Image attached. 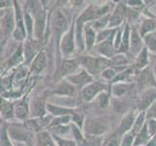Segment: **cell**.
Instances as JSON below:
<instances>
[{"label": "cell", "mask_w": 156, "mask_h": 146, "mask_svg": "<svg viewBox=\"0 0 156 146\" xmlns=\"http://www.w3.org/2000/svg\"><path fill=\"white\" fill-rule=\"evenodd\" d=\"M72 23L69 21L66 12L61 8H57L55 10H53V12L50 14L49 28L51 29V34L55 37L57 51H58V46L61 37L70 28Z\"/></svg>", "instance_id": "1"}, {"label": "cell", "mask_w": 156, "mask_h": 146, "mask_svg": "<svg viewBox=\"0 0 156 146\" xmlns=\"http://www.w3.org/2000/svg\"><path fill=\"white\" fill-rule=\"evenodd\" d=\"M8 133L14 142H21L26 144L33 143L36 136L26 127L24 123L18 121L8 124Z\"/></svg>", "instance_id": "2"}, {"label": "cell", "mask_w": 156, "mask_h": 146, "mask_svg": "<svg viewBox=\"0 0 156 146\" xmlns=\"http://www.w3.org/2000/svg\"><path fill=\"white\" fill-rule=\"evenodd\" d=\"M34 17L35 24H34V37L33 39L43 42L48 39L47 32L49 30V18L50 15L48 14V11L44 6L42 1V6L32 14Z\"/></svg>", "instance_id": "3"}, {"label": "cell", "mask_w": 156, "mask_h": 146, "mask_svg": "<svg viewBox=\"0 0 156 146\" xmlns=\"http://www.w3.org/2000/svg\"><path fill=\"white\" fill-rule=\"evenodd\" d=\"M75 21L76 19L73 20V23L70 28L63 34L58 46V52L63 58H73L77 51L76 45V37H75Z\"/></svg>", "instance_id": "4"}, {"label": "cell", "mask_w": 156, "mask_h": 146, "mask_svg": "<svg viewBox=\"0 0 156 146\" xmlns=\"http://www.w3.org/2000/svg\"><path fill=\"white\" fill-rule=\"evenodd\" d=\"M109 127L110 122L105 117H89L85 119L83 131L85 136L102 137Z\"/></svg>", "instance_id": "5"}, {"label": "cell", "mask_w": 156, "mask_h": 146, "mask_svg": "<svg viewBox=\"0 0 156 146\" xmlns=\"http://www.w3.org/2000/svg\"><path fill=\"white\" fill-rule=\"evenodd\" d=\"M0 26H1V45L5 44L10 37L13 36L16 28V19L14 6L12 8L1 10V19H0Z\"/></svg>", "instance_id": "6"}, {"label": "cell", "mask_w": 156, "mask_h": 146, "mask_svg": "<svg viewBox=\"0 0 156 146\" xmlns=\"http://www.w3.org/2000/svg\"><path fill=\"white\" fill-rule=\"evenodd\" d=\"M108 88V83L103 80H94L80 91V97L85 102H92L100 94L106 92Z\"/></svg>", "instance_id": "7"}, {"label": "cell", "mask_w": 156, "mask_h": 146, "mask_svg": "<svg viewBox=\"0 0 156 146\" xmlns=\"http://www.w3.org/2000/svg\"><path fill=\"white\" fill-rule=\"evenodd\" d=\"M80 68L82 67H80V64L78 61V58H63L57 66L56 74L59 75V80H61L78 72Z\"/></svg>", "instance_id": "8"}, {"label": "cell", "mask_w": 156, "mask_h": 146, "mask_svg": "<svg viewBox=\"0 0 156 146\" xmlns=\"http://www.w3.org/2000/svg\"><path fill=\"white\" fill-rule=\"evenodd\" d=\"M128 15V7L125 5L124 2H118L115 4V7L114 11L111 14L110 19V28H118L120 26L124 25L125 19L127 18Z\"/></svg>", "instance_id": "9"}, {"label": "cell", "mask_w": 156, "mask_h": 146, "mask_svg": "<svg viewBox=\"0 0 156 146\" xmlns=\"http://www.w3.org/2000/svg\"><path fill=\"white\" fill-rule=\"evenodd\" d=\"M66 79L80 91H82L84 87H87L88 84H90L95 80V78L92 75L88 73L83 68H80L78 72H76L73 75H70Z\"/></svg>", "instance_id": "10"}, {"label": "cell", "mask_w": 156, "mask_h": 146, "mask_svg": "<svg viewBox=\"0 0 156 146\" xmlns=\"http://www.w3.org/2000/svg\"><path fill=\"white\" fill-rule=\"evenodd\" d=\"M78 91L79 90L73 84L70 83L66 78H64L57 81L51 94L62 97H74L77 95Z\"/></svg>", "instance_id": "11"}, {"label": "cell", "mask_w": 156, "mask_h": 146, "mask_svg": "<svg viewBox=\"0 0 156 146\" xmlns=\"http://www.w3.org/2000/svg\"><path fill=\"white\" fill-rule=\"evenodd\" d=\"M40 41L35 39H27L23 43V53H24V64L25 66H30L31 62L38 54L43 50Z\"/></svg>", "instance_id": "12"}, {"label": "cell", "mask_w": 156, "mask_h": 146, "mask_svg": "<svg viewBox=\"0 0 156 146\" xmlns=\"http://www.w3.org/2000/svg\"><path fill=\"white\" fill-rule=\"evenodd\" d=\"M15 116L18 122L24 123L30 118V102L27 96H21L15 101Z\"/></svg>", "instance_id": "13"}, {"label": "cell", "mask_w": 156, "mask_h": 146, "mask_svg": "<svg viewBox=\"0 0 156 146\" xmlns=\"http://www.w3.org/2000/svg\"><path fill=\"white\" fill-rule=\"evenodd\" d=\"M137 114L138 113H136V111L131 110L123 115V117L121 118V120L119 122V125L115 129V133L118 136L122 137L123 136H125L126 133L132 131V128L134 126V123H135Z\"/></svg>", "instance_id": "14"}, {"label": "cell", "mask_w": 156, "mask_h": 146, "mask_svg": "<svg viewBox=\"0 0 156 146\" xmlns=\"http://www.w3.org/2000/svg\"><path fill=\"white\" fill-rule=\"evenodd\" d=\"M156 102V88H148L144 90L138 99V112L147 111L148 107Z\"/></svg>", "instance_id": "15"}, {"label": "cell", "mask_w": 156, "mask_h": 146, "mask_svg": "<svg viewBox=\"0 0 156 146\" xmlns=\"http://www.w3.org/2000/svg\"><path fill=\"white\" fill-rule=\"evenodd\" d=\"M24 53H23V43H20L15 49V51L12 53L6 61L5 63V71L11 70L14 67H20L21 63H24Z\"/></svg>", "instance_id": "16"}, {"label": "cell", "mask_w": 156, "mask_h": 146, "mask_svg": "<svg viewBox=\"0 0 156 146\" xmlns=\"http://www.w3.org/2000/svg\"><path fill=\"white\" fill-rule=\"evenodd\" d=\"M77 58L80 64V67L87 70L94 78L96 76H100V71L97 64V57L91 55H80Z\"/></svg>", "instance_id": "17"}, {"label": "cell", "mask_w": 156, "mask_h": 146, "mask_svg": "<svg viewBox=\"0 0 156 146\" xmlns=\"http://www.w3.org/2000/svg\"><path fill=\"white\" fill-rule=\"evenodd\" d=\"M144 48V43L143 37L140 35L138 28L132 26L131 37H130V49H129V56L135 58Z\"/></svg>", "instance_id": "18"}, {"label": "cell", "mask_w": 156, "mask_h": 146, "mask_svg": "<svg viewBox=\"0 0 156 146\" xmlns=\"http://www.w3.org/2000/svg\"><path fill=\"white\" fill-rule=\"evenodd\" d=\"M137 82L143 91L148 88H156V78L152 68H149L148 66L147 68L140 71L137 76Z\"/></svg>", "instance_id": "19"}, {"label": "cell", "mask_w": 156, "mask_h": 146, "mask_svg": "<svg viewBox=\"0 0 156 146\" xmlns=\"http://www.w3.org/2000/svg\"><path fill=\"white\" fill-rule=\"evenodd\" d=\"M47 111L48 114L52 117H62V116H74L78 110L75 107H69L64 105L55 104L52 102L48 101L47 103Z\"/></svg>", "instance_id": "20"}, {"label": "cell", "mask_w": 156, "mask_h": 146, "mask_svg": "<svg viewBox=\"0 0 156 146\" xmlns=\"http://www.w3.org/2000/svg\"><path fill=\"white\" fill-rule=\"evenodd\" d=\"M45 97L37 96L30 102V118H40L48 114Z\"/></svg>", "instance_id": "21"}, {"label": "cell", "mask_w": 156, "mask_h": 146, "mask_svg": "<svg viewBox=\"0 0 156 146\" xmlns=\"http://www.w3.org/2000/svg\"><path fill=\"white\" fill-rule=\"evenodd\" d=\"M48 67V57L45 50H42L35 57L33 62L30 64V73L34 75H39L44 72Z\"/></svg>", "instance_id": "22"}, {"label": "cell", "mask_w": 156, "mask_h": 146, "mask_svg": "<svg viewBox=\"0 0 156 146\" xmlns=\"http://www.w3.org/2000/svg\"><path fill=\"white\" fill-rule=\"evenodd\" d=\"M1 121L5 122H15L16 116H15V102L11 99H6L1 97Z\"/></svg>", "instance_id": "23"}, {"label": "cell", "mask_w": 156, "mask_h": 146, "mask_svg": "<svg viewBox=\"0 0 156 146\" xmlns=\"http://www.w3.org/2000/svg\"><path fill=\"white\" fill-rule=\"evenodd\" d=\"M114 39H110V40H107L104 42H101L98 43L96 45L95 49H96V52L99 56L101 57H104L107 58H112L114 56H115L117 54V51L115 47V43H114Z\"/></svg>", "instance_id": "24"}, {"label": "cell", "mask_w": 156, "mask_h": 146, "mask_svg": "<svg viewBox=\"0 0 156 146\" xmlns=\"http://www.w3.org/2000/svg\"><path fill=\"white\" fill-rule=\"evenodd\" d=\"M111 67L116 69L118 72H121L129 67H131L130 57L126 54L117 53L115 56L111 58Z\"/></svg>", "instance_id": "25"}, {"label": "cell", "mask_w": 156, "mask_h": 146, "mask_svg": "<svg viewBox=\"0 0 156 146\" xmlns=\"http://www.w3.org/2000/svg\"><path fill=\"white\" fill-rule=\"evenodd\" d=\"M84 24L82 20L76 18L75 21V37H76V45L77 51L83 53L85 51V44H84Z\"/></svg>", "instance_id": "26"}, {"label": "cell", "mask_w": 156, "mask_h": 146, "mask_svg": "<svg viewBox=\"0 0 156 146\" xmlns=\"http://www.w3.org/2000/svg\"><path fill=\"white\" fill-rule=\"evenodd\" d=\"M84 44L85 51H91L97 45V31H96L90 24L84 26Z\"/></svg>", "instance_id": "27"}, {"label": "cell", "mask_w": 156, "mask_h": 146, "mask_svg": "<svg viewBox=\"0 0 156 146\" xmlns=\"http://www.w3.org/2000/svg\"><path fill=\"white\" fill-rule=\"evenodd\" d=\"M131 87H132V83L119 82V83L112 84L110 86L111 89L110 94L114 99H121V97L125 96L129 93V91L131 90Z\"/></svg>", "instance_id": "28"}, {"label": "cell", "mask_w": 156, "mask_h": 146, "mask_svg": "<svg viewBox=\"0 0 156 146\" xmlns=\"http://www.w3.org/2000/svg\"><path fill=\"white\" fill-rule=\"evenodd\" d=\"M34 145L35 146H57L51 133L50 131H48V129L36 133Z\"/></svg>", "instance_id": "29"}, {"label": "cell", "mask_w": 156, "mask_h": 146, "mask_svg": "<svg viewBox=\"0 0 156 146\" xmlns=\"http://www.w3.org/2000/svg\"><path fill=\"white\" fill-rule=\"evenodd\" d=\"M138 30H139L140 35H141L143 38L148 33L156 31V18L146 17L143 20H141Z\"/></svg>", "instance_id": "30"}, {"label": "cell", "mask_w": 156, "mask_h": 146, "mask_svg": "<svg viewBox=\"0 0 156 146\" xmlns=\"http://www.w3.org/2000/svg\"><path fill=\"white\" fill-rule=\"evenodd\" d=\"M149 55H150V53L148 52L147 49L144 47L143 49V51L135 58L134 67H135L136 70H138V71H142V70L146 69L149 66V63H150Z\"/></svg>", "instance_id": "31"}, {"label": "cell", "mask_w": 156, "mask_h": 146, "mask_svg": "<svg viewBox=\"0 0 156 146\" xmlns=\"http://www.w3.org/2000/svg\"><path fill=\"white\" fill-rule=\"evenodd\" d=\"M131 29L130 24L126 23L123 26V34H122V41H121V47L118 53L126 54L129 56V49H130V37H131ZM130 57V56H129Z\"/></svg>", "instance_id": "32"}, {"label": "cell", "mask_w": 156, "mask_h": 146, "mask_svg": "<svg viewBox=\"0 0 156 146\" xmlns=\"http://www.w3.org/2000/svg\"><path fill=\"white\" fill-rule=\"evenodd\" d=\"M150 138H151V136H150V133L148 132L147 125L146 123V125H144L141 131L135 136L134 146H146L148 143Z\"/></svg>", "instance_id": "33"}, {"label": "cell", "mask_w": 156, "mask_h": 146, "mask_svg": "<svg viewBox=\"0 0 156 146\" xmlns=\"http://www.w3.org/2000/svg\"><path fill=\"white\" fill-rule=\"evenodd\" d=\"M8 122L1 121L0 129V146H16L15 142L11 139L8 133Z\"/></svg>", "instance_id": "34"}, {"label": "cell", "mask_w": 156, "mask_h": 146, "mask_svg": "<svg viewBox=\"0 0 156 146\" xmlns=\"http://www.w3.org/2000/svg\"><path fill=\"white\" fill-rule=\"evenodd\" d=\"M23 15H24V24L26 32H27V39H33L34 37V24L35 21L34 17L30 12L23 9Z\"/></svg>", "instance_id": "35"}, {"label": "cell", "mask_w": 156, "mask_h": 146, "mask_svg": "<svg viewBox=\"0 0 156 146\" xmlns=\"http://www.w3.org/2000/svg\"><path fill=\"white\" fill-rule=\"evenodd\" d=\"M143 40L144 43V47L147 49L148 52L156 56V31L148 33L144 37Z\"/></svg>", "instance_id": "36"}, {"label": "cell", "mask_w": 156, "mask_h": 146, "mask_svg": "<svg viewBox=\"0 0 156 146\" xmlns=\"http://www.w3.org/2000/svg\"><path fill=\"white\" fill-rule=\"evenodd\" d=\"M146 123H147L146 112H144V111H140V112H138L137 117H136V120H135V123H134V126L132 128L131 133H134L136 136V134L143 129V127L146 125Z\"/></svg>", "instance_id": "37"}, {"label": "cell", "mask_w": 156, "mask_h": 146, "mask_svg": "<svg viewBox=\"0 0 156 146\" xmlns=\"http://www.w3.org/2000/svg\"><path fill=\"white\" fill-rule=\"evenodd\" d=\"M110 95H111V94L108 91H106V92H104V93L100 94L93 101H95L96 106H97L98 108H100V109H107V108L110 106V103H111Z\"/></svg>", "instance_id": "38"}, {"label": "cell", "mask_w": 156, "mask_h": 146, "mask_svg": "<svg viewBox=\"0 0 156 146\" xmlns=\"http://www.w3.org/2000/svg\"><path fill=\"white\" fill-rule=\"evenodd\" d=\"M118 73H119V72H118L116 69L112 68V67H109V68H107L106 70H104V71L101 73L100 77H101L102 80L104 81V82L112 84V82H114V80L115 79V77L117 76Z\"/></svg>", "instance_id": "39"}, {"label": "cell", "mask_w": 156, "mask_h": 146, "mask_svg": "<svg viewBox=\"0 0 156 146\" xmlns=\"http://www.w3.org/2000/svg\"><path fill=\"white\" fill-rule=\"evenodd\" d=\"M121 138L122 137L118 136L115 131V132H112L108 137L104 138L102 146H120Z\"/></svg>", "instance_id": "40"}, {"label": "cell", "mask_w": 156, "mask_h": 146, "mask_svg": "<svg viewBox=\"0 0 156 146\" xmlns=\"http://www.w3.org/2000/svg\"><path fill=\"white\" fill-rule=\"evenodd\" d=\"M72 122H73V116L53 117V120L51 124L49 129L55 127H58V126H67V125H70ZM49 129H48V131H49Z\"/></svg>", "instance_id": "41"}, {"label": "cell", "mask_w": 156, "mask_h": 146, "mask_svg": "<svg viewBox=\"0 0 156 146\" xmlns=\"http://www.w3.org/2000/svg\"><path fill=\"white\" fill-rule=\"evenodd\" d=\"M51 134H52L53 138H55L57 146H78L77 142L75 141L74 139L56 136V134H53V133H51Z\"/></svg>", "instance_id": "42"}, {"label": "cell", "mask_w": 156, "mask_h": 146, "mask_svg": "<svg viewBox=\"0 0 156 146\" xmlns=\"http://www.w3.org/2000/svg\"><path fill=\"white\" fill-rule=\"evenodd\" d=\"M134 140H135V134L129 132L122 137L120 146H134Z\"/></svg>", "instance_id": "43"}, {"label": "cell", "mask_w": 156, "mask_h": 146, "mask_svg": "<svg viewBox=\"0 0 156 146\" xmlns=\"http://www.w3.org/2000/svg\"><path fill=\"white\" fill-rule=\"evenodd\" d=\"M146 112V116H147V120H149V119H153V120H156V102L153 103L150 107H148Z\"/></svg>", "instance_id": "44"}, {"label": "cell", "mask_w": 156, "mask_h": 146, "mask_svg": "<svg viewBox=\"0 0 156 146\" xmlns=\"http://www.w3.org/2000/svg\"><path fill=\"white\" fill-rule=\"evenodd\" d=\"M147 125L150 136L152 137L154 134H156V120H153V119L147 120Z\"/></svg>", "instance_id": "45"}, {"label": "cell", "mask_w": 156, "mask_h": 146, "mask_svg": "<svg viewBox=\"0 0 156 146\" xmlns=\"http://www.w3.org/2000/svg\"><path fill=\"white\" fill-rule=\"evenodd\" d=\"M125 3V5L127 7H129V8H135V9H137V8H140V7H142L143 6V4H144V2L143 1H137V0H129V1H123Z\"/></svg>", "instance_id": "46"}, {"label": "cell", "mask_w": 156, "mask_h": 146, "mask_svg": "<svg viewBox=\"0 0 156 146\" xmlns=\"http://www.w3.org/2000/svg\"><path fill=\"white\" fill-rule=\"evenodd\" d=\"M146 146H156V134L151 137V138H150V140Z\"/></svg>", "instance_id": "47"}, {"label": "cell", "mask_w": 156, "mask_h": 146, "mask_svg": "<svg viewBox=\"0 0 156 146\" xmlns=\"http://www.w3.org/2000/svg\"><path fill=\"white\" fill-rule=\"evenodd\" d=\"M15 145H16V146H29L28 144H26V143H21V142H15Z\"/></svg>", "instance_id": "48"}, {"label": "cell", "mask_w": 156, "mask_h": 146, "mask_svg": "<svg viewBox=\"0 0 156 146\" xmlns=\"http://www.w3.org/2000/svg\"><path fill=\"white\" fill-rule=\"evenodd\" d=\"M28 145H29V146H35V145H34V142H33V143H30V144H28Z\"/></svg>", "instance_id": "49"}]
</instances>
